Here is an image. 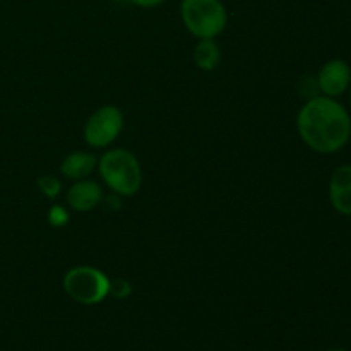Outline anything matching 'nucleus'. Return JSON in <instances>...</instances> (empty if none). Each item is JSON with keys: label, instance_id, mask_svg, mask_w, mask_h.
I'll list each match as a JSON object with an SVG mask.
<instances>
[{"label": "nucleus", "instance_id": "obj_1", "mask_svg": "<svg viewBox=\"0 0 351 351\" xmlns=\"http://www.w3.org/2000/svg\"><path fill=\"white\" fill-rule=\"evenodd\" d=\"M302 141L312 151L335 154L350 143L351 117L336 98L317 95L308 98L297 115Z\"/></svg>", "mask_w": 351, "mask_h": 351}, {"label": "nucleus", "instance_id": "obj_2", "mask_svg": "<svg viewBox=\"0 0 351 351\" xmlns=\"http://www.w3.org/2000/svg\"><path fill=\"white\" fill-rule=\"evenodd\" d=\"M98 171L106 187L115 195L130 197L143 184V171L137 158L123 147L108 149L98 160Z\"/></svg>", "mask_w": 351, "mask_h": 351}, {"label": "nucleus", "instance_id": "obj_3", "mask_svg": "<svg viewBox=\"0 0 351 351\" xmlns=\"http://www.w3.org/2000/svg\"><path fill=\"white\" fill-rule=\"evenodd\" d=\"M180 16L189 33L199 40H215L228 23L221 0H182Z\"/></svg>", "mask_w": 351, "mask_h": 351}, {"label": "nucleus", "instance_id": "obj_4", "mask_svg": "<svg viewBox=\"0 0 351 351\" xmlns=\"http://www.w3.org/2000/svg\"><path fill=\"white\" fill-rule=\"evenodd\" d=\"M110 278L93 266H75L64 276V290L74 302L96 305L110 295Z\"/></svg>", "mask_w": 351, "mask_h": 351}, {"label": "nucleus", "instance_id": "obj_5", "mask_svg": "<svg viewBox=\"0 0 351 351\" xmlns=\"http://www.w3.org/2000/svg\"><path fill=\"white\" fill-rule=\"evenodd\" d=\"M123 129V113L119 106L105 105L96 110L84 125V141L91 147H108Z\"/></svg>", "mask_w": 351, "mask_h": 351}, {"label": "nucleus", "instance_id": "obj_6", "mask_svg": "<svg viewBox=\"0 0 351 351\" xmlns=\"http://www.w3.org/2000/svg\"><path fill=\"white\" fill-rule=\"evenodd\" d=\"M315 82H317V88L322 96L338 98V96L345 95L351 86L350 64L343 58H332V60L326 62L319 71Z\"/></svg>", "mask_w": 351, "mask_h": 351}, {"label": "nucleus", "instance_id": "obj_7", "mask_svg": "<svg viewBox=\"0 0 351 351\" xmlns=\"http://www.w3.org/2000/svg\"><path fill=\"white\" fill-rule=\"evenodd\" d=\"M329 202L343 216H351V165H341L329 178Z\"/></svg>", "mask_w": 351, "mask_h": 351}, {"label": "nucleus", "instance_id": "obj_8", "mask_svg": "<svg viewBox=\"0 0 351 351\" xmlns=\"http://www.w3.org/2000/svg\"><path fill=\"white\" fill-rule=\"evenodd\" d=\"M101 201L103 189L99 187V184L88 180V178L75 180V184L67 191V204L74 211L88 213L95 209Z\"/></svg>", "mask_w": 351, "mask_h": 351}, {"label": "nucleus", "instance_id": "obj_9", "mask_svg": "<svg viewBox=\"0 0 351 351\" xmlns=\"http://www.w3.org/2000/svg\"><path fill=\"white\" fill-rule=\"evenodd\" d=\"M96 167H98V160L95 154L88 151H75L62 160L60 173L71 180H82V178H88Z\"/></svg>", "mask_w": 351, "mask_h": 351}, {"label": "nucleus", "instance_id": "obj_10", "mask_svg": "<svg viewBox=\"0 0 351 351\" xmlns=\"http://www.w3.org/2000/svg\"><path fill=\"white\" fill-rule=\"evenodd\" d=\"M221 58L218 43L215 40H199L194 48V62L201 71H215Z\"/></svg>", "mask_w": 351, "mask_h": 351}, {"label": "nucleus", "instance_id": "obj_11", "mask_svg": "<svg viewBox=\"0 0 351 351\" xmlns=\"http://www.w3.org/2000/svg\"><path fill=\"white\" fill-rule=\"evenodd\" d=\"M38 189H40L41 194L47 195L48 199H55L60 194L62 185L58 178L51 177V175H41V177L38 178Z\"/></svg>", "mask_w": 351, "mask_h": 351}, {"label": "nucleus", "instance_id": "obj_12", "mask_svg": "<svg viewBox=\"0 0 351 351\" xmlns=\"http://www.w3.org/2000/svg\"><path fill=\"white\" fill-rule=\"evenodd\" d=\"M132 293V287L127 280L110 281V295L115 298H127Z\"/></svg>", "mask_w": 351, "mask_h": 351}, {"label": "nucleus", "instance_id": "obj_13", "mask_svg": "<svg viewBox=\"0 0 351 351\" xmlns=\"http://www.w3.org/2000/svg\"><path fill=\"white\" fill-rule=\"evenodd\" d=\"M69 221V213L62 206H51L48 211V223L53 226H64Z\"/></svg>", "mask_w": 351, "mask_h": 351}, {"label": "nucleus", "instance_id": "obj_14", "mask_svg": "<svg viewBox=\"0 0 351 351\" xmlns=\"http://www.w3.org/2000/svg\"><path fill=\"white\" fill-rule=\"evenodd\" d=\"M130 2L137 7H143V9H153V7L161 5L167 0H130Z\"/></svg>", "mask_w": 351, "mask_h": 351}, {"label": "nucleus", "instance_id": "obj_15", "mask_svg": "<svg viewBox=\"0 0 351 351\" xmlns=\"http://www.w3.org/2000/svg\"><path fill=\"white\" fill-rule=\"evenodd\" d=\"M328 351H348V350H343V348H332V350H328Z\"/></svg>", "mask_w": 351, "mask_h": 351}, {"label": "nucleus", "instance_id": "obj_16", "mask_svg": "<svg viewBox=\"0 0 351 351\" xmlns=\"http://www.w3.org/2000/svg\"><path fill=\"white\" fill-rule=\"evenodd\" d=\"M350 105H351V86H350Z\"/></svg>", "mask_w": 351, "mask_h": 351}, {"label": "nucleus", "instance_id": "obj_17", "mask_svg": "<svg viewBox=\"0 0 351 351\" xmlns=\"http://www.w3.org/2000/svg\"><path fill=\"white\" fill-rule=\"evenodd\" d=\"M112 2H123V0H112Z\"/></svg>", "mask_w": 351, "mask_h": 351}]
</instances>
